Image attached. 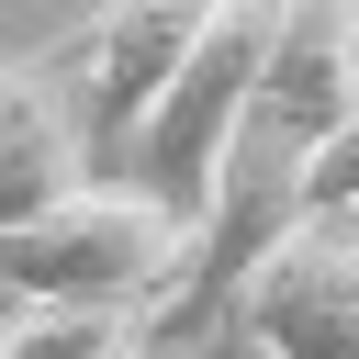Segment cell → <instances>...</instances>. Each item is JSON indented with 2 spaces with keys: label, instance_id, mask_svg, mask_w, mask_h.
Instances as JSON below:
<instances>
[{
  "label": "cell",
  "instance_id": "ba28073f",
  "mask_svg": "<svg viewBox=\"0 0 359 359\" xmlns=\"http://www.w3.org/2000/svg\"><path fill=\"white\" fill-rule=\"evenodd\" d=\"M303 224H359V123L303 157Z\"/></svg>",
  "mask_w": 359,
  "mask_h": 359
},
{
  "label": "cell",
  "instance_id": "6da1fadb",
  "mask_svg": "<svg viewBox=\"0 0 359 359\" xmlns=\"http://www.w3.org/2000/svg\"><path fill=\"white\" fill-rule=\"evenodd\" d=\"M280 22H292V0H213L202 45L180 56L168 101H157L146 135H135V191H146V202H168V213H191V224L224 202L236 135L258 123V90H269V56H280Z\"/></svg>",
  "mask_w": 359,
  "mask_h": 359
},
{
  "label": "cell",
  "instance_id": "52a82bcc",
  "mask_svg": "<svg viewBox=\"0 0 359 359\" xmlns=\"http://www.w3.org/2000/svg\"><path fill=\"white\" fill-rule=\"evenodd\" d=\"M146 325L112 303H22L0 314V359H135Z\"/></svg>",
  "mask_w": 359,
  "mask_h": 359
},
{
  "label": "cell",
  "instance_id": "277c9868",
  "mask_svg": "<svg viewBox=\"0 0 359 359\" xmlns=\"http://www.w3.org/2000/svg\"><path fill=\"white\" fill-rule=\"evenodd\" d=\"M247 337L269 359H359V224H303L247 280Z\"/></svg>",
  "mask_w": 359,
  "mask_h": 359
},
{
  "label": "cell",
  "instance_id": "8992f818",
  "mask_svg": "<svg viewBox=\"0 0 359 359\" xmlns=\"http://www.w3.org/2000/svg\"><path fill=\"white\" fill-rule=\"evenodd\" d=\"M79 191H90V135H79V101L56 90V67L34 56L0 79V247Z\"/></svg>",
  "mask_w": 359,
  "mask_h": 359
},
{
  "label": "cell",
  "instance_id": "5b68a950",
  "mask_svg": "<svg viewBox=\"0 0 359 359\" xmlns=\"http://www.w3.org/2000/svg\"><path fill=\"white\" fill-rule=\"evenodd\" d=\"M348 123H359V0H292L269 90H258V135H280V146L314 157Z\"/></svg>",
  "mask_w": 359,
  "mask_h": 359
},
{
  "label": "cell",
  "instance_id": "3957f363",
  "mask_svg": "<svg viewBox=\"0 0 359 359\" xmlns=\"http://www.w3.org/2000/svg\"><path fill=\"white\" fill-rule=\"evenodd\" d=\"M202 22H213V0H101V11L79 22V45L45 56L56 79H79V90H67V101H79V135L135 157V135H146V112L168 101L180 56L202 45Z\"/></svg>",
  "mask_w": 359,
  "mask_h": 359
},
{
  "label": "cell",
  "instance_id": "7a4b0ae2",
  "mask_svg": "<svg viewBox=\"0 0 359 359\" xmlns=\"http://www.w3.org/2000/svg\"><path fill=\"white\" fill-rule=\"evenodd\" d=\"M180 247H202L191 213L146 202L135 180H90L79 202H56L45 224H22L0 247V303L11 314L22 303H112V314H135V303L180 292Z\"/></svg>",
  "mask_w": 359,
  "mask_h": 359
}]
</instances>
